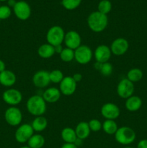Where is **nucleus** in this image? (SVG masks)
<instances>
[{"instance_id":"obj_1","label":"nucleus","mask_w":147,"mask_h":148,"mask_svg":"<svg viewBox=\"0 0 147 148\" xmlns=\"http://www.w3.org/2000/svg\"><path fill=\"white\" fill-rule=\"evenodd\" d=\"M89 28L95 33H100L105 30L108 25V17L106 14L98 11L92 12L87 17Z\"/></svg>"},{"instance_id":"obj_2","label":"nucleus","mask_w":147,"mask_h":148,"mask_svg":"<svg viewBox=\"0 0 147 148\" xmlns=\"http://www.w3.org/2000/svg\"><path fill=\"white\" fill-rule=\"evenodd\" d=\"M27 111L34 116H43L46 111V102L43 97L35 95L30 97L26 103Z\"/></svg>"},{"instance_id":"obj_3","label":"nucleus","mask_w":147,"mask_h":148,"mask_svg":"<svg viewBox=\"0 0 147 148\" xmlns=\"http://www.w3.org/2000/svg\"><path fill=\"white\" fill-rule=\"evenodd\" d=\"M136 134L134 130L129 127H122L118 128L115 134V140L122 145H129L135 140Z\"/></svg>"},{"instance_id":"obj_4","label":"nucleus","mask_w":147,"mask_h":148,"mask_svg":"<svg viewBox=\"0 0 147 148\" xmlns=\"http://www.w3.org/2000/svg\"><path fill=\"white\" fill-rule=\"evenodd\" d=\"M65 33H66L61 26H52L48 29L46 33V40L48 43L54 47L61 45L64 40Z\"/></svg>"},{"instance_id":"obj_5","label":"nucleus","mask_w":147,"mask_h":148,"mask_svg":"<svg viewBox=\"0 0 147 148\" xmlns=\"http://www.w3.org/2000/svg\"><path fill=\"white\" fill-rule=\"evenodd\" d=\"M4 119L9 125L17 127L22 121V114L16 106H10L4 112Z\"/></svg>"},{"instance_id":"obj_6","label":"nucleus","mask_w":147,"mask_h":148,"mask_svg":"<svg viewBox=\"0 0 147 148\" xmlns=\"http://www.w3.org/2000/svg\"><path fill=\"white\" fill-rule=\"evenodd\" d=\"M93 57L92 49L86 45H81L74 50V59L80 64H86L89 63Z\"/></svg>"},{"instance_id":"obj_7","label":"nucleus","mask_w":147,"mask_h":148,"mask_svg":"<svg viewBox=\"0 0 147 148\" xmlns=\"http://www.w3.org/2000/svg\"><path fill=\"white\" fill-rule=\"evenodd\" d=\"M33 134H34V130L31 124H23L17 127L14 134V138L17 143H25L28 142Z\"/></svg>"},{"instance_id":"obj_8","label":"nucleus","mask_w":147,"mask_h":148,"mask_svg":"<svg viewBox=\"0 0 147 148\" xmlns=\"http://www.w3.org/2000/svg\"><path fill=\"white\" fill-rule=\"evenodd\" d=\"M2 99L7 105L10 106H16L21 103L22 100V95L18 90L9 88L3 92Z\"/></svg>"},{"instance_id":"obj_9","label":"nucleus","mask_w":147,"mask_h":148,"mask_svg":"<svg viewBox=\"0 0 147 148\" xmlns=\"http://www.w3.org/2000/svg\"><path fill=\"white\" fill-rule=\"evenodd\" d=\"M134 92V85L127 78L122 79L117 86V93L118 96L123 99H127L132 96Z\"/></svg>"},{"instance_id":"obj_10","label":"nucleus","mask_w":147,"mask_h":148,"mask_svg":"<svg viewBox=\"0 0 147 148\" xmlns=\"http://www.w3.org/2000/svg\"><path fill=\"white\" fill-rule=\"evenodd\" d=\"M13 12L16 17L20 20H26L31 15V8L27 2L24 1H17L13 7Z\"/></svg>"},{"instance_id":"obj_11","label":"nucleus","mask_w":147,"mask_h":148,"mask_svg":"<svg viewBox=\"0 0 147 148\" xmlns=\"http://www.w3.org/2000/svg\"><path fill=\"white\" fill-rule=\"evenodd\" d=\"M101 114L105 119L115 120L120 114V110L116 104L113 103H106L102 106Z\"/></svg>"},{"instance_id":"obj_12","label":"nucleus","mask_w":147,"mask_h":148,"mask_svg":"<svg viewBox=\"0 0 147 148\" xmlns=\"http://www.w3.org/2000/svg\"><path fill=\"white\" fill-rule=\"evenodd\" d=\"M129 43L124 38H118L112 42L110 45L111 52L115 56H122L125 54L128 50Z\"/></svg>"},{"instance_id":"obj_13","label":"nucleus","mask_w":147,"mask_h":148,"mask_svg":"<svg viewBox=\"0 0 147 148\" xmlns=\"http://www.w3.org/2000/svg\"><path fill=\"white\" fill-rule=\"evenodd\" d=\"M63 42L66 48L74 51L82 45V38L78 32L75 30H70L65 33Z\"/></svg>"},{"instance_id":"obj_14","label":"nucleus","mask_w":147,"mask_h":148,"mask_svg":"<svg viewBox=\"0 0 147 148\" xmlns=\"http://www.w3.org/2000/svg\"><path fill=\"white\" fill-rule=\"evenodd\" d=\"M77 83L72 77H64L63 80L59 83V90L61 93L64 95H71L76 90Z\"/></svg>"},{"instance_id":"obj_15","label":"nucleus","mask_w":147,"mask_h":148,"mask_svg":"<svg viewBox=\"0 0 147 148\" xmlns=\"http://www.w3.org/2000/svg\"><path fill=\"white\" fill-rule=\"evenodd\" d=\"M111 55H112V52H111L110 49L105 44L98 46L93 53V56L96 62L101 64L108 62V61L110 59Z\"/></svg>"},{"instance_id":"obj_16","label":"nucleus","mask_w":147,"mask_h":148,"mask_svg":"<svg viewBox=\"0 0 147 148\" xmlns=\"http://www.w3.org/2000/svg\"><path fill=\"white\" fill-rule=\"evenodd\" d=\"M33 83L36 88H45L50 84V77L49 72L46 70H40L33 75Z\"/></svg>"},{"instance_id":"obj_17","label":"nucleus","mask_w":147,"mask_h":148,"mask_svg":"<svg viewBox=\"0 0 147 148\" xmlns=\"http://www.w3.org/2000/svg\"><path fill=\"white\" fill-rule=\"evenodd\" d=\"M17 77L12 71L5 69L0 73V84L6 88H11L16 83Z\"/></svg>"},{"instance_id":"obj_18","label":"nucleus","mask_w":147,"mask_h":148,"mask_svg":"<svg viewBox=\"0 0 147 148\" xmlns=\"http://www.w3.org/2000/svg\"><path fill=\"white\" fill-rule=\"evenodd\" d=\"M61 95V93L59 89L56 88H48L44 91L42 97L46 103H54L60 99Z\"/></svg>"},{"instance_id":"obj_19","label":"nucleus","mask_w":147,"mask_h":148,"mask_svg":"<svg viewBox=\"0 0 147 148\" xmlns=\"http://www.w3.org/2000/svg\"><path fill=\"white\" fill-rule=\"evenodd\" d=\"M125 106L128 111L135 112L141 108V106H142V101L137 95H132L127 98Z\"/></svg>"},{"instance_id":"obj_20","label":"nucleus","mask_w":147,"mask_h":148,"mask_svg":"<svg viewBox=\"0 0 147 148\" xmlns=\"http://www.w3.org/2000/svg\"><path fill=\"white\" fill-rule=\"evenodd\" d=\"M75 132L77 138L80 139L82 140H86L88 138L91 132V130L89 129L88 122L85 121H81L76 125L75 128Z\"/></svg>"},{"instance_id":"obj_21","label":"nucleus","mask_w":147,"mask_h":148,"mask_svg":"<svg viewBox=\"0 0 147 148\" xmlns=\"http://www.w3.org/2000/svg\"><path fill=\"white\" fill-rule=\"evenodd\" d=\"M54 46L49 43H43L37 49V54L42 59H50L55 54Z\"/></svg>"},{"instance_id":"obj_22","label":"nucleus","mask_w":147,"mask_h":148,"mask_svg":"<svg viewBox=\"0 0 147 148\" xmlns=\"http://www.w3.org/2000/svg\"><path fill=\"white\" fill-rule=\"evenodd\" d=\"M61 136L62 140L65 142V143H72V144H74L76 140V139H77L75 130L69 127H65L62 130Z\"/></svg>"},{"instance_id":"obj_23","label":"nucleus","mask_w":147,"mask_h":148,"mask_svg":"<svg viewBox=\"0 0 147 148\" xmlns=\"http://www.w3.org/2000/svg\"><path fill=\"white\" fill-rule=\"evenodd\" d=\"M31 126L34 132H40L46 129L48 126V121L46 117L43 116H36L32 122Z\"/></svg>"},{"instance_id":"obj_24","label":"nucleus","mask_w":147,"mask_h":148,"mask_svg":"<svg viewBox=\"0 0 147 148\" xmlns=\"http://www.w3.org/2000/svg\"><path fill=\"white\" fill-rule=\"evenodd\" d=\"M46 140L44 137L40 134H34L27 142V145L31 148H42L44 146Z\"/></svg>"},{"instance_id":"obj_25","label":"nucleus","mask_w":147,"mask_h":148,"mask_svg":"<svg viewBox=\"0 0 147 148\" xmlns=\"http://www.w3.org/2000/svg\"><path fill=\"white\" fill-rule=\"evenodd\" d=\"M102 129L107 134H109V135L114 134L115 135L117 130H118V127L115 120L106 119L102 124Z\"/></svg>"},{"instance_id":"obj_26","label":"nucleus","mask_w":147,"mask_h":148,"mask_svg":"<svg viewBox=\"0 0 147 148\" xmlns=\"http://www.w3.org/2000/svg\"><path fill=\"white\" fill-rule=\"evenodd\" d=\"M143 72L138 68H133L130 69L127 73V79L132 82L133 83L134 82H139L143 78Z\"/></svg>"},{"instance_id":"obj_27","label":"nucleus","mask_w":147,"mask_h":148,"mask_svg":"<svg viewBox=\"0 0 147 148\" xmlns=\"http://www.w3.org/2000/svg\"><path fill=\"white\" fill-rule=\"evenodd\" d=\"M59 55H60V59L63 62H70L74 59V51L66 47L65 49H63Z\"/></svg>"},{"instance_id":"obj_28","label":"nucleus","mask_w":147,"mask_h":148,"mask_svg":"<svg viewBox=\"0 0 147 148\" xmlns=\"http://www.w3.org/2000/svg\"><path fill=\"white\" fill-rule=\"evenodd\" d=\"M49 77L50 82L53 83H60L64 78L63 73L59 69H54L49 72Z\"/></svg>"},{"instance_id":"obj_29","label":"nucleus","mask_w":147,"mask_h":148,"mask_svg":"<svg viewBox=\"0 0 147 148\" xmlns=\"http://www.w3.org/2000/svg\"><path fill=\"white\" fill-rule=\"evenodd\" d=\"M98 12L104 14H108L112 10V4L109 0H102L98 4Z\"/></svg>"},{"instance_id":"obj_30","label":"nucleus","mask_w":147,"mask_h":148,"mask_svg":"<svg viewBox=\"0 0 147 148\" xmlns=\"http://www.w3.org/2000/svg\"><path fill=\"white\" fill-rule=\"evenodd\" d=\"M82 0H62L61 4L66 10H74L81 4Z\"/></svg>"},{"instance_id":"obj_31","label":"nucleus","mask_w":147,"mask_h":148,"mask_svg":"<svg viewBox=\"0 0 147 148\" xmlns=\"http://www.w3.org/2000/svg\"><path fill=\"white\" fill-rule=\"evenodd\" d=\"M99 72L102 75L105 77L110 76L113 72V67L112 65L109 62H105V63L101 64V66L99 67Z\"/></svg>"},{"instance_id":"obj_32","label":"nucleus","mask_w":147,"mask_h":148,"mask_svg":"<svg viewBox=\"0 0 147 148\" xmlns=\"http://www.w3.org/2000/svg\"><path fill=\"white\" fill-rule=\"evenodd\" d=\"M88 124H89V129H90L91 131L95 132L100 131L101 129L102 128V124L99 120L97 119H91L88 122Z\"/></svg>"},{"instance_id":"obj_33","label":"nucleus","mask_w":147,"mask_h":148,"mask_svg":"<svg viewBox=\"0 0 147 148\" xmlns=\"http://www.w3.org/2000/svg\"><path fill=\"white\" fill-rule=\"evenodd\" d=\"M12 10L7 5H2L0 7V20H6L11 16Z\"/></svg>"},{"instance_id":"obj_34","label":"nucleus","mask_w":147,"mask_h":148,"mask_svg":"<svg viewBox=\"0 0 147 148\" xmlns=\"http://www.w3.org/2000/svg\"><path fill=\"white\" fill-rule=\"evenodd\" d=\"M72 77H73V79H74L75 82H76V83H78V82H79L82 81V75L80 73H75V74H74V75L72 76Z\"/></svg>"},{"instance_id":"obj_35","label":"nucleus","mask_w":147,"mask_h":148,"mask_svg":"<svg viewBox=\"0 0 147 148\" xmlns=\"http://www.w3.org/2000/svg\"><path fill=\"white\" fill-rule=\"evenodd\" d=\"M137 148H147V140H142L137 145Z\"/></svg>"},{"instance_id":"obj_36","label":"nucleus","mask_w":147,"mask_h":148,"mask_svg":"<svg viewBox=\"0 0 147 148\" xmlns=\"http://www.w3.org/2000/svg\"><path fill=\"white\" fill-rule=\"evenodd\" d=\"M61 148H78V147H76L74 144H72V143H65Z\"/></svg>"},{"instance_id":"obj_37","label":"nucleus","mask_w":147,"mask_h":148,"mask_svg":"<svg viewBox=\"0 0 147 148\" xmlns=\"http://www.w3.org/2000/svg\"><path fill=\"white\" fill-rule=\"evenodd\" d=\"M6 69V64L4 63V61L1 60L0 59V73L2 72L3 71H4Z\"/></svg>"},{"instance_id":"obj_38","label":"nucleus","mask_w":147,"mask_h":148,"mask_svg":"<svg viewBox=\"0 0 147 148\" xmlns=\"http://www.w3.org/2000/svg\"><path fill=\"white\" fill-rule=\"evenodd\" d=\"M16 3H17V1H15V0H8L7 1V4H8V7H14V6H15Z\"/></svg>"},{"instance_id":"obj_39","label":"nucleus","mask_w":147,"mask_h":148,"mask_svg":"<svg viewBox=\"0 0 147 148\" xmlns=\"http://www.w3.org/2000/svg\"><path fill=\"white\" fill-rule=\"evenodd\" d=\"M54 49H55V52H56V53H59V54H60L62 50H63V48H62L61 45H59V46H55Z\"/></svg>"},{"instance_id":"obj_40","label":"nucleus","mask_w":147,"mask_h":148,"mask_svg":"<svg viewBox=\"0 0 147 148\" xmlns=\"http://www.w3.org/2000/svg\"><path fill=\"white\" fill-rule=\"evenodd\" d=\"M82 141H83V140H80V139L77 138V139H76V141H75V143H74V144L76 146V147H79V146L82 145Z\"/></svg>"},{"instance_id":"obj_41","label":"nucleus","mask_w":147,"mask_h":148,"mask_svg":"<svg viewBox=\"0 0 147 148\" xmlns=\"http://www.w3.org/2000/svg\"><path fill=\"white\" fill-rule=\"evenodd\" d=\"M20 148H31V147H30L28 145H27V146H22V147H20Z\"/></svg>"},{"instance_id":"obj_42","label":"nucleus","mask_w":147,"mask_h":148,"mask_svg":"<svg viewBox=\"0 0 147 148\" xmlns=\"http://www.w3.org/2000/svg\"><path fill=\"white\" fill-rule=\"evenodd\" d=\"M123 148H134V147H129V146H127V147H125Z\"/></svg>"},{"instance_id":"obj_43","label":"nucleus","mask_w":147,"mask_h":148,"mask_svg":"<svg viewBox=\"0 0 147 148\" xmlns=\"http://www.w3.org/2000/svg\"><path fill=\"white\" fill-rule=\"evenodd\" d=\"M8 1V0H0V1Z\"/></svg>"},{"instance_id":"obj_44","label":"nucleus","mask_w":147,"mask_h":148,"mask_svg":"<svg viewBox=\"0 0 147 148\" xmlns=\"http://www.w3.org/2000/svg\"><path fill=\"white\" fill-rule=\"evenodd\" d=\"M0 7H1V1H0Z\"/></svg>"}]
</instances>
